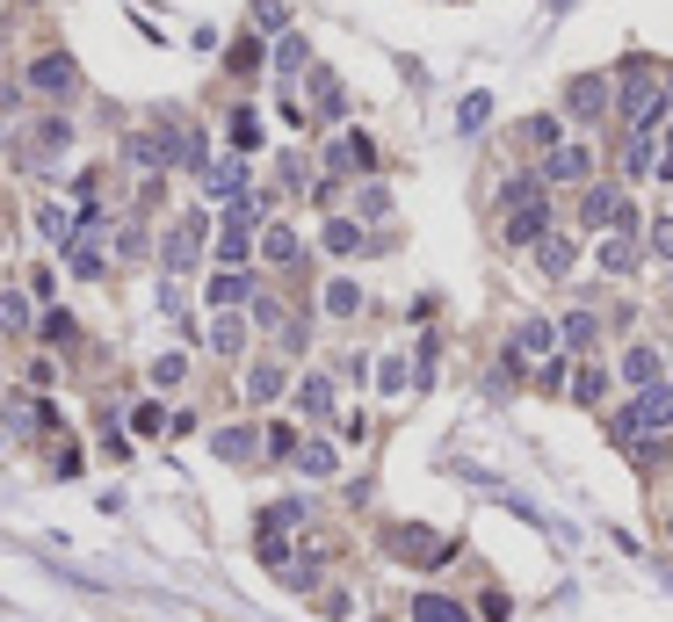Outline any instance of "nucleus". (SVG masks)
Listing matches in <instances>:
<instances>
[{
	"label": "nucleus",
	"instance_id": "6",
	"mask_svg": "<svg viewBox=\"0 0 673 622\" xmlns=\"http://www.w3.org/2000/svg\"><path fill=\"white\" fill-rule=\"evenodd\" d=\"M66 138H73V123H66V116H44L37 131H29V152H22V160L44 167V160H58V152H66Z\"/></svg>",
	"mask_w": 673,
	"mask_h": 622
},
{
	"label": "nucleus",
	"instance_id": "24",
	"mask_svg": "<svg viewBox=\"0 0 673 622\" xmlns=\"http://www.w3.org/2000/svg\"><path fill=\"white\" fill-rule=\"evenodd\" d=\"M312 87H319V116H341L348 109V95H341V80H333V73H319Z\"/></svg>",
	"mask_w": 673,
	"mask_h": 622
},
{
	"label": "nucleus",
	"instance_id": "3",
	"mask_svg": "<svg viewBox=\"0 0 673 622\" xmlns=\"http://www.w3.org/2000/svg\"><path fill=\"white\" fill-rule=\"evenodd\" d=\"M73 87H80L73 51H44L37 66H29V95H73Z\"/></svg>",
	"mask_w": 673,
	"mask_h": 622
},
{
	"label": "nucleus",
	"instance_id": "2",
	"mask_svg": "<svg viewBox=\"0 0 673 622\" xmlns=\"http://www.w3.org/2000/svg\"><path fill=\"white\" fill-rule=\"evenodd\" d=\"M579 225H601V232H630V203H623V189H587L579 196Z\"/></svg>",
	"mask_w": 673,
	"mask_h": 622
},
{
	"label": "nucleus",
	"instance_id": "18",
	"mask_svg": "<svg viewBox=\"0 0 673 622\" xmlns=\"http://www.w3.org/2000/svg\"><path fill=\"white\" fill-rule=\"evenodd\" d=\"M275 391H283V369H275V362H261L254 377H247V398H254V406H268Z\"/></svg>",
	"mask_w": 673,
	"mask_h": 622
},
{
	"label": "nucleus",
	"instance_id": "17",
	"mask_svg": "<svg viewBox=\"0 0 673 622\" xmlns=\"http://www.w3.org/2000/svg\"><path fill=\"white\" fill-rule=\"evenodd\" d=\"M550 340H558V333H550L543 319H529L522 333H514V355H550Z\"/></svg>",
	"mask_w": 673,
	"mask_h": 622
},
{
	"label": "nucleus",
	"instance_id": "4",
	"mask_svg": "<svg viewBox=\"0 0 673 622\" xmlns=\"http://www.w3.org/2000/svg\"><path fill=\"white\" fill-rule=\"evenodd\" d=\"M666 420H673V391H666V384H659V391L645 384V398H637V406L623 413L616 434H623V442H637V434H652V427H666Z\"/></svg>",
	"mask_w": 673,
	"mask_h": 622
},
{
	"label": "nucleus",
	"instance_id": "29",
	"mask_svg": "<svg viewBox=\"0 0 673 622\" xmlns=\"http://www.w3.org/2000/svg\"><path fill=\"white\" fill-rule=\"evenodd\" d=\"M0 326H15V333L29 326V304H22L15 290H0Z\"/></svg>",
	"mask_w": 673,
	"mask_h": 622
},
{
	"label": "nucleus",
	"instance_id": "26",
	"mask_svg": "<svg viewBox=\"0 0 673 622\" xmlns=\"http://www.w3.org/2000/svg\"><path fill=\"white\" fill-rule=\"evenodd\" d=\"M630 261H637V254H630V232H616V239H608V246H601V268H616V275H623Z\"/></svg>",
	"mask_w": 673,
	"mask_h": 622
},
{
	"label": "nucleus",
	"instance_id": "16",
	"mask_svg": "<svg viewBox=\"0 0 673 622\" xmlns=\"http://www.w3.org/2000/svg\"><path fill=\"white\" fill-rule=\"evenodd\" d=\"M261 254H268V261H297V232H290V225H268V232H261Z\"/></svg>",
	"mask_w": 673,
	"mask_h": 622
},
{
	"label": "nucleus",
	"instance_id": "30",
	"mask_svg": "<svg viewBox=\"0 0 673 622\" xmlns=\"http://www.w3.org/2000/svg\"><path fill=\"white\" fill-rule=\"evenodd\" d=\"M239 181H247V174H239V160H225V167H210V189H218V196H239Z\"/></svg>",
	"mask_w": 673,
	"mask_h": 622
},
{
	"label": "nucleus",
	"instance_id": "7",
	"mask_svg": "<svg viewBox=\"0 0 673 622\" xmlns=\"http://www.w3.org/2000/svg\"><path fill=\"white\" fill-rule=\"evenodd\" d=\"M565 109H572V116H601V109H608V80H601V73H579V80L565 87Z\"/></svg>",
	"mask_w": 673,
	"mask_h": 622
},
{
	"label": "nucleus",
	"instance_id": "5",
	"mask_svg": "<svg viewBox=\"0 0 673 622\" xmlns=\"http://www.w3.org/2000/svg\"><path fill=\"white\" fill-rule=\"evenodd\" d=\"M203 232H210V217H203V210H189V217H181V225L167 232V268H174V275H181V268H196Z\"/></svg>",
	"mask_w": 673,
	"mask_h": 622
},
{
	"label": "nucleus",
	"instance_id": "22",
	"mask_svg": "<svg viewBox=\"0 0 673 622\" xmlns=\"http://www.w3.org/2000/svg\"><path fill=\"white\" fill-rule=\"evenodd\" d=\"M37 232H44V239H73V217L58 210V203H44V210H37Z\"/></svg>",
	"mask_w": 673,
	"mask_h": 622
},
{
	"label": "nucleus",
	"instance_id": "9",
	"mask_svg": "<svg viewBox=\"0 0 673 622\" xmlns=\"http://www.w3.org/2000/svg\"><path fill=\"white\" fill-rule=\"evenodd\" d=\"M391 550H406L413 557V565H442V536H427V528H399V536H391Z\"/></svg>",
	"mask_w": 673,
	"mask_h": 622
},
{
	"label": "nucleus",
	"instance_id": "13",
	"mask_svg": "<svg viewBox=\"0 0 673 622\" xmlns=\"http://www.w3.org/2000/svg\"><path fill=\"white\" fill-rule=\"evenodd\" d=\"M536 254H543V275H565V268H572V239L543 232V239H536Z\"/></svg>",
	"mask_w": 673,
	"mask_h": 622
},
{
	"label": "nucleus",
	"instance_id": "1",
	"mask_svg": "<svg viewBox=\"0 0 673 622\" xmlns=\"http://www.w3.org/2000/svg\"><path fill=\"white\" fill-rule=\"evenodd\" d=\"M507 203H514V217H507V239H514V246H529V239H543V225H550V210H543V196L529 203V181H507Z\"/></svg>",
	"mask_w": 673,
	"mask_h": 622
},
{
	"label": "nucleus",
	"instance_id": "36",
	"mask_svg": "<svg viewBox=\"0 0 673 622\" xmlns=\"http://www.w3.org/2000/svg\"><path fill=\"white\" fill-rule=\"evenodd\" d=\"M268 456H297V434L290 427H268Z\"/></svg>",
	"mask_w": 673,
	"mask_h": 622
},
{
	"label": "nucleus",
	"instance_id": "32",
	"mask_svg": "<svg viewBox=\"0 0 673 622\" xmlns=\"http://www.w3.org/2000/svg\"><path fill=\"white\" fill-rule=\"evenodd\" d=\"M522 138H529V145H550V138H558V116H529Z\"/></svg>",
	"mask_w": 673,
	"mask_h": 622
},
{
	"label": "nucleus",
	"instance_id": "28",
	"mask_svg": "<svg viewBox=\"0 0 673 622\" xmlns=\"http://www.w3.org/2000/svg\"><path fill=\"white\" fill-rule=\"evenodd\" d=\"M218 261H247V225H225V239H218Z\"/></svg>",
	"mask_w": 673,
	"mask_h": 622
},
{
	"label": "nucleus",
	"instance_id": "34",
	"mask_svg": "<svg viewBox=\"0 0 673 622\" xmlns=\"http://www.w3.org/2000/svg\"><path fill=\"white\" fill-rule=\"evenodd\" d=\"M131 427H138V434H160V427H167V413H160V406H138V413H131Z\"/></svg>",
	"mask_w": 673,
	"mask_h": 622
},
{
	"label": "nucleus",
	"instance_id": "20",
	"mask_svg": "<svg viewBox=\"0 0 673 622\" xmlns=\"http://www.w3.org/2000/svg\"><path fill=\"white\" fill-rule=\"evenodd\" d=\"M623 377H630V384H659V355H652V348H630Z\"/></svg>",
	"mask_w": 673,
	"mask_h": 622
},
{
	"label": "nucleus",
	"instance_id": "12",
	"mask_svg": "<svg viewBox=\"0 0 673 622\" xmlns=\"http://www.w3.org/2000/svg\"><path fill=\"white\" fill-rule=\"evenodd\" d=\"M413 622H471V615L456 608V601H442V594H420V601H413Z\"/></svg>",
	"mask_w": 673,
	"mask_h": 622
},
{
	"label": "nucleus",
	"instance_id": "38",
	"mask_svg": "<svg viewBox=\"0 0 673 622\" xmlns=\"http://www.w3.org/2000/svg\"><path fill=\"white\" fill-rule=\"evenodd\" d=\"M666 536H673V521H666Z\"/></svg>",
	"mask_w": 673,
	"mask_h": 622
},
{
	"label": "nucleus",
	"instance_id": "14",
	"mask_svg": "<svg viewBox=\"0 0 673 622\" xmlns=\"http://www.w3.org/2000/svg\"><path fill=\"white\" fill-rule=\"evenodd\" d=\"M254 442H261L254 427H225V434H218V456H225V463H247V456H254Z\"/></svg>",
	"mask_w": 673,
	"mask_h": 622
},
{
	"label": "nucleus",
	"instance_id": "11",
	"mask_svg": "<svg viewBox=\"0 0 673 622\" xmlns=\"http://www.w3.org/2000/svg\"><path fill=\"white\" fill-rule=\"evenodd\" d=\"M587 167H594L587 145H558V152H550V181H587Z\"/></svg>",
	"mask_w": 673,
	"mask_h": 622
},
{
	"label": "nucleus",
	"instance_id": "15",
	"mask_svg": "<svg viewBox=\"0 0 673 622\" xmlns=\"http://www.w3.org/2000/svg\"><path fill=\"white\" fill-rule=\"evenodd\" d=\"M210 348H218V355H239V348H247V326H239L232 311H225V319L210 326Z\"/></svg>",
	"mask_w": 673,
	"mask_h": 622
},
{
	"label": "nucleus",
	"instance_id": "8",
	"mask_svg": "<svg viewBox=\"0 0 673 622\" xmlns=\"http://www.w3.org/2000/svg\"><path fill=\"white\" fill-rule=\"evenodd\" d=\"M326 160H333V167H341V174H370V167H377V145H370V138H362V131H348L341 145H333V152H326Z\"/></svg>",
	"mask_w": 673,
	"mask_h": 622
},
{
	"label": "nucleus",
	"instance_id": "23",
	"mask_svg": "<svg viewBox=\"0 0 673 622\" xmlns=\"http://www.w3.org/2000/svg\"><path fill=\"white\" fill-rule=\"evenodd\" d=\"M297 398H304V413H333V384H326V377H304Z\"/></svg>",
	"mask_w": 673,
	"mask_h": 622
},
{
	"label": "nucleus",
	"instance_id": "10",
	"mask_svg": "<svg viewBox=\"0 0 673 622\" xmlns=\"http://www.w3.org/2000/svg\"><path fill=\"white\" fill-rule=\"evenodd\" d=\"M51 427V406H37V398H15V406H8V434H15V442H29V434H44Z\"/></svg>",
	"mask_w": 673,
	"mask_h": 622
},
{
	"label": "nucleus",
	"instance_id": "25",
	"mask_svg": "<svg viewBox=\"0 0 673 622\" xmlns=\"http://www.w3.org/2000/svg\"><path fill=\"white\" fill-rule=\"evenodd\" d=\"M210 304H247V275H218V283H210Z\"/></svg>",
	"mask_w": 673,
	"mask_h": 622
},
{
	"label": "nucleus",
	"instance_id": "37",
	"mask_svg": "<svg viewBox=\"0 0 673 622\" xmlns=\"http://www.w3.org/2000/svg\"><path fill=\"white\" fill-rule=\"evenodd\" d=\"M652 246H659L666 261H673V217H659V225H652Z\"/></svg>",
	"mask_w": 673,
	"mask_h": 622
},
{
	"label": "nucleus",
	"instance_id": "19",
	"mask_svg": "<svg viewBox=\"0 0 673 622\" xmlns=\"http://www.w3.org/2000/svg\"><path fill=\"white\" fill-rule=\"evenodd\" d=\"M362 246V225H348V217H333L326 225V254H355Z\"/></svg>",
	"mask_w": 673,
	"mask_h": 622
},
{
	"label": "nucleus",
	"instance_id": "31",
	"mask_svg": "<svg viewBox=\"0 0 673 622\" xmlns=\"http://www.w3.org/2000/svg\"><path fill=\"white\" fill-rule=\"evenodd\" d=\"M181 377H189V362H181V355H160V362H152V384H181Z\"/></svg>",
	"mask_w": 673,
	"mask_h": 622
},
{
	"label": "nucleus",
	"instance_id": "21",
	"mask_svg": "<svg viewBox=\"0 0 673 622\" xmlns=\"http://www.w3.org/2000/svg\"><path fill=\"white\" fill-rule=\"evenodd\" d=\"M326 311H333V319H348V311H362V290H355V283H326Z\"/></svg>",
	"mask_w": 673,
	"mask_h": 622
},
{
	"label": "nucleus",
	"instance_id": "35",
	"mask_svg": "<svg viewBox=\"0 0 673 622\" xmlns=\"http://www.w3.org/2000/svg\"><path fill=\"white\" fill-rule=\"evenodd\" d=\"M232 138H239V145H247V152H254V138H261V123H254L247 109H239V116H232Z\"/></svg>",
	"mask_w": 673,
	"mask_h": 622
},
{
	"label": "nucleus",
	"instance_id": "27",
	"mask_svg": "<svg viewBox=\"0 0 673 622\" xmlns=\"http://www.w3.org/2000/svg\"><path fill=\"white\" fill-rule=\"evenodd\" d=\"M297 463H304L312 478H326V471H333V449H326V442H304V449H297Z\"/></svg>",
	"mask_w": 673,
	"mask_h": 622
},
{
	"label": "nucleus",
	"instance_id": "33",
	"mask_svg": "<svg viewBox=\"0 0 673 622\" xmlns=\"http://www.w3.org/2000/svg\"><path fill=\"white\" fill-rule=\"evenodd\" d=\"M565 340H572V348H579V340H594V311H572V319H565Z\"/></svg>",
	"mask_w": 673,
	"mask_h": 622
}]
</instances>
